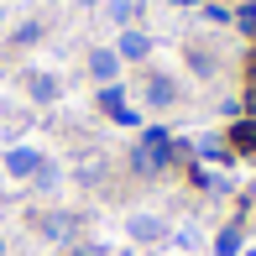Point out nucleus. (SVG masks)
<instances>
[{
  "instance_id": "nucleus-1",
  "label": "nucleus",
  "mask_w": 256,
  "mask_h": 256,
  "mask_svg": "<svg viewBox=\"0 0 256 256\" xmlns=\"http://www.w3.org/2000/svg\"><path fill=\"white\" fill-rule=\"evenodd\" d=\"M168 162H178V142H172L162 126H146V131L136 136V146H131V168L142 172V178H152V172H162Z\"/></svg>"
},
{
  "instance_id": "nucleus-2",
  "label": "nucleus",
  "mask_w": 256,
  "mask_h": 256,
  "mask_svg": "<svg viewBox=\"0 0 256 256\" xmlns=\"http://www.w3.org/2000/svg\"><path fill=\"white\" fill-rule=\"evenodd\" d=\"M126 236H131L136 246H162V240L172 236V225L162 214H131V220H126Z\"/></svg>"
},
{
  "instance_id": "nucleus-3",
  "label": "nucleus",
  "mask_w": 256,
  "mask_h": 256,
  "mask_svg": "<svg viewBox=\"0 0 256 256\" xmlns=\"http://www.w3.org/2000/svg\"><path fill=\"white\" fill-rule=\"evenodd\" d=\"M42 162H48V157H42L37 146H10V152H6V178H16V183H32V172H37Z\"/></svg>"
},
{
  "instance_id": "nucleus-4",
  "label": "nucleus",
  "mask_w": 256,
  "mask_h": 256,
  "mask_svg": "<svg viewBox=\"0 0 256 256\" xmlns=\"http://www.w3.org/2000/svg\"><path fill=\"white\" fill-rule=\"evenodd\" d=\"M146 52H152V37H146V32H136V26H126L120 42H115V58H120V63H142Z\"/></svg>"
},
{
  "instance_id": "nucleus-5",
  "label": "nucleus",
  "mask_w": 256,
  "mask_h": 256,
  "mask_svg": "<svg viewBox=\"0 0 256 256\" xmlns=\"http://www.w3.org/2000/svg\"><path fill=\"white\" fill-rule=\"evenodd\" d=\"M230 152H236V157H256V120H251V115H240V120L236 126H230Z\"/></svg>"
},
{
  "instance_id": "nucleus-6",
  "label": "nucleus",
  "mask_w": 256,
  "mask_h": 256,
  "mask_svg": "<svg viewBox=\"0 0 256 256\" xmlns=\"http://www.w3.org/2000/svg\"><path fill=\"white\" fill-rule=\"evenodd\" d=\"M115 74H120V58H115V48H94V52H89V78L115 84Z\"/></svg>"
},
{
  "instance_id": "nucleus-7",
  "label": "nucleus",
  "mask_w": 256,
  "mask_h": 256,
  "mask_svg": "<svg viewBox=\"0 0 256 256\" xmlns=\"http://www.w3.org/2000/svg\"><path fill=\"white\" fill-rule=\"evenodd\" d=\"M172 100H178V84H172L168 74H152V78H146V104H152V110H168Z\"/></svg>"
},
{
  "instance_id": "nucleus-8",
  "label": "nucleus",
  "mask_w": 256,
  "mask_h": 256,
  "mask_svg": "<svg viewBox=\"0 0 256 256\" xmlns=\"http://www.w3.org/2000/svg\"><path fill=\"white\" fill-rule=\"evenodd\" d=\"M209 251H214V256H240V251H246V236H240V220H236V225H225V230H220V236H214V246H209Z\"/></svg>"
},
{
  "instance_id": "nucleus-9",
  "label": "nucleus",
  "mask_w": 256,
  "mask_h": 256,
  "mask_svg": "<svg viewBox=\"0 0 256 256\" xmlns=\"http://www.w3.org/2000/svg\"><path fill=\"white\" fill-rule=\"evenodd\" d=\"M26 89H32V100H37V104H52L58 94H63V84H58L52 74H26Z\"/></svg>"
},
{
  "instance_id": "nucleus-10",
  "label": "nucleus",
  "mask_w": 256,
  "mask_h": 256,
  "mask_svg": "<svg viewBox=\"0 0 256 256\" xmlns=\"http://www.w3.org/2000/svg\"><path fill=\"white\" fill-rule=\"evenodd\" d=\"M37 230L48 240H68L74 236V214H37Z\"/></svg>"
},
{
  "instance_id": "nucleus-11",
  "label": "nucleus",
  "mask_w": 256,
  "mask_h": 256,
  "mask_svg": "<svg viewBox=\"0 0 256 256\" xmlns=\"http://www.w3.org/2000/svg\"><path fill=\"white\" fill-rule=\"evenodd\" d=\"M94 100H100V110H104V115H120V110H126V89H120V84H100V94H94Z\"/></svg>"
},
{
  "instance_id": "nucleus-12",
  "label": "nucleus",
  "mask_w": 256,
  "mask_h": 256,
  "mask_svg": "<svg viewBox=\"0 0 256 256\" xmlns=\"http://www.w3.org/2000/svg\"><path fill=\"white\" fill-rule=\"evenodd\" d=\"M199 157H204V162H220V168H225V162L236 157V152H230V146L220 142V136H204V142H199Z\"/></svg>"
},
{
  "instance_id": "nucleus-13",
  "label": "nucleus",
  "mask_w": 256,
  "mask_h": 256,
  "mask_svg": "<svg viewBox=\"0 0 256 256\" xmlns=\"http://www.w3.org/2000/svg\"><path fill=\"white\" fill-rule=\"evenodd\" d=\"M16 48H32V42H42V21H26V26H16Z\"/></svg>"
},
{
  "instance_id": "nucleus-14",
  "label": "nucleus",
  "mask_w": 256,
  "mask_h": 256,
  "mask_svg": "<svg viewBox=\"0 0 256 256\" xmlns=\"http://www.w3.org/2000/svg\"><path fill=\"white\" fill-rule=\"evenodd\" d=\"M131 16H136L131 0H110V21H115V26H131Z\"/></svg>"
},
{
  "instance_id": "nucleus-15",
  "label": "nucleus",
  "mask_w": 256,
  "mask_h": 256,
  "mask_svg": "<svg viewBox=\"0 0 256 256\" xmlns=\"http://www.w3.org/2000/svg\"><path fill=\"white\" fill-rule=\"evenodd\" d=\"M188 68H194L199 78H209V74H214V63H209V52H199V48H188Z\"/></svg>"
},
{
  "instance_id": "nucleus-16",
  "label": "nucleus",
  "mask_w": 256,
  "mask_h": 256,
  "mask_svg": "<svg viewBox=\"0 0 256 256\" xmlns=\"http://www.w3.org/2000/svg\"><path fill=\"white\" fill-rule=\"evenodd\" d=\"M52 183H58V168H52V162H42V168L32 172V188H52Z\"/></svg>"
},
{
  "instance_id": "nucleus-17",
  "label": "nucleus",
  "mask_w": 256,
  "mask_h": 256,
  "mask_svg": "<svg viewBox=\"0 0 256 256\" xmlns=\"http://www.w3.org/2000/svg\"><path fill=\"white\" fill-rule=\"evenodd\" d=\"M236 26L246 32V37H256V6L246 0V6H240V16H236Z\"/></svg>"
},
{
  "instance_id": "nucleus-18",
  "label": "nucleus",
  "mask_w": 256,
  "mask_h": 256,
  "mask_svg": "<svg viewBox=\"0 0 256 256\" xmlns=\"http://www.w3.org/2000/svg\"><path fill=\"white\" fill-rule=\"evenodd\" d=\"M199 10H204V21H220V26L230 21V10H225V6H199Z\"/></svg>"
},
{
  "instance_id": "nucleus-19",
  "label": "nucleus",
  "mask_w": 256,
  "mask_h": 256,
  "mask_svg": "<svg viewBox=\"0 0 256 256\" xmlns=\"http://www.w3.org/2000/svg\"><path fill=\"white\" fill-rule=\"evenodd\" d=\"M104 251H110V246H100V240H78L74 256H104Z\"/></svg>"
},
{
  "instance_id": "nucleus-20",
  "label": "nucleus",
  "mask_w": 256,
  "mask_h": 256,
  "mask_svg": "<svg viewBox=\"0 0 256 256\" xmlns=\"http://www.w3.org/2000/svg\"><path fill=\"white\" fill-rule=\"evenodd\" d=\"M240 110H246L251 120H256V78H251V89H246V104H240Z\"/></svg>"
},
{
  "instance_id": "nucleus-21",
  "label": "nucleus",
  "mask_w": 256,
  "mask_h": 256,
  "mask_svg": "<svg viewBox=\"0 0 256 256\" xmlns=\"http://www.w3.org/2000/svg\"><path fill=\"white\" fill-rule=\"evenodd\" d=\"M172 6H199V0H172Z\"/></svg>"
},
{
  "instance_id": "nucleus-22",
  "label": "nucleus",
  "mask_w": 256,
  "mask_h": 256,
  "mask_svg": "<svg viewBox=\"0 0 256 256\" xmlns=\"http://www.w3.org/2000/svg\"><path fill=\"white\" fill-rule=\"evenodd\" d=\"M74 6H100V0H74Z\"/></svg>"
},
{
  "instance_id": "nucleus-23",
  "label": "nucleus",
  "mask_w": 256,
  "mask_h": 256,
  "mask_svg": "<svg viewBox=\"0 0 256 256\" xmlns=\"http://www.w3.org/2000/svg\"><path fill=\"white\" fill-rule=\"evenodd\" d=\"M246 199H251V204H256V183H251V194H246Z\"/></svg>"
},
{
  "instance_id": "nucleus-24",
  "label": "nucleus",
  "mask_w": 256,
  "mask_h": 256,
  "mask_svg": "<svg viewBox=\"0 0 256 256\" xmlns=\"http://www.w3.org/2000/svg\"><path fill=\"white\" fill-rule=\"evenodd\" d=\"M240 256H256V246H246V251H240Z\"/></svg>"
},
{
  "instance_id": "nucleus-25",
  "label": "nucleus",
  "mask_w": 256,
  "mask_h": 256,
  "mask_svg": "<svg viewBox=\"0 0 256 256\" xmlns=\"http://www.w3.org/2000/svg\"><path fill=\"white\" fill-rule=\"evenodd\" d=\"M0 256H6V236H0Z\"/></svg>"
},
{
  "instance_id": "nucleus-26",
  "label": "nucleus",
  "mask_w": 256,
  "mask_h": 256,
  "mask_svg": "<svg viewBox=\"0 0 256 256\" xmlns=\"http://www.w3.org/2000/svg\"><path fill=\"white\" fill-rule=\"evenodd\" d=\"M251 6H256V0H251Z\"/></svg>"
}]
</instances>
